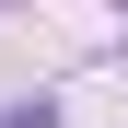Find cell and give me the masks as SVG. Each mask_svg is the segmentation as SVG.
Instances as JSON below:
<instances>
[{"label":"cell","mask_w":128,"mask_h":128,"mask_svg":"<svg viewBox=\"0 0 128 128\" xmlns=\"http://www.w3.org/2000/svg\"><path fill=\"white\" fill-rule=\"evenodd\" d=\"M0 128H58V116H47V105H12V116H0Z\"/></svg>","instance_id":"cell-1"}]
</instances>
